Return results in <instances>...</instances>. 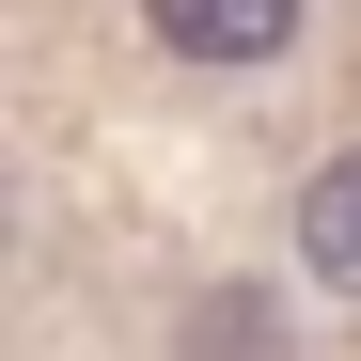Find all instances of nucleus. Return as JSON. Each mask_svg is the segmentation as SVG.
I'll return each mask as SVG.
<instances>
[{"instance_id":"3","label":"nucleus","mask_w":361,"mask_h":361,"mask_svg":"<svg viewBox=\"0 0 361 361\" xmlns=\"http://www.w3.org/2000/svg\"><path fill=\"white\" fill-rule=\"evenodd\" d=\"M189 361H283V314H267V298H189Z\"/></svg>"},{"instance_id":"1","label":"nucleus","mask_w":361,"mask_h":361,"mask_svg":"<svg viewBox=\"0 0 361 361\" xmlns=\"http://www.w3.org/2000/svg\"><path fill=\"white\" fill-rule=\"evenodd\" d=\"M157 47H189V63H267V47L298 32V0H142Z\"/></svg>"},{"instance_id":"2","label":"nucleus","mask_w":361,"mask_h":361,"mask_svg":"<svg viewBox=\"0 0 361 361\" xmlns=\"http://www.w3.org/2000/svg\"><path fill=\"white\" fill-rule=\"evenodd\" d=\"M298 252H314V283H345V298H361V142L298 189Z\"/></svg>"}]
</instances>
